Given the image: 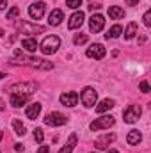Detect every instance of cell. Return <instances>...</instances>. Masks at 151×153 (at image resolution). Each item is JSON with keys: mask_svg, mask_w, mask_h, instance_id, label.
I'll use <instances>...</instances> for the list:
<instances>
[{"mask_svg": "<svg viewBox=\"0 0 151 153\" xmlns=\"http://www.w3.org/2000/svg\"><path fill=\"white\" fill-rule=\"evenodd\" d=\"M13 59H14V61H20L21 64H29V66H32V68H36V70H44V71H46V70H52V68H53V64H52V62L43 61V59L29 57V55H25L21 50H14Z\"/></svg>", "mask_w": 151, "mask_h": 153, "instance_id": "1", "label": "cell"}, {"mask_svg": "<svg viewBox=\"0 0 151 153\" xmlns=\"http://www.w3.org/2000/svg\"><path fill=\"white\" fill-rule=\"evenodd\" d=\"M61 46V39L57 38V36H48V38H44V41L41 43V52L44 53V55H52L53 52H57V48Z\"/></svg>", "mask_w": 151, "mask_h": 153, "instance_id": "2", "label": "cell"}, {"mask_svg": "<svg viewBox=\"0 0 151 153\" xmlns=\"http://www.w3.org/2000/svg\"><path fill=\"white\" fill-rule=\"evenodd\" d=\"M114 123H115V119H114L112 116H101V117L94 119V121L89 125V128H91L93 132H98V130H105V128H110Z\"/></svg>", "mask_w": 151, "mask_h": 153, "instance_id": "3", "label": "cell"}, {"mask_svg": "<svg viewBox=\"0 0 151 153\" xmlns=\"http://www.w3.org/2000/svg\"><path fill=\"white\" fill-rule=\"evenodd\" d=\"M38 89V85L34 84V82H30V84H14V85H11L7 91H11V93H14V94H27V96H32V93Z\"/></svg>", "mask_w": 151, "mask_h": 153, "instance_id": "4", "label": "cell"}, {"mask_svg": "<svg viewBox=\"0 0 151 153\" xmlns=\"http://www.w3.org/2000/svg\"><path fill=\"white\" fill-rule=\"evenodd\" d=\"M80 100L85 107H94L96 105V100H98V93L94 91V87H85L80 94Z\"/></svg>", "mask_w": 151, "mask_h": 153, "instance_id": "5", "label": "cell"}, {"mask_svg": "<svg viewBox=\"0 0 151 153\" xmlns=\"http://www.w3.org/2000/svg\"><path fill=\"white\" fill-rule=\"evenodd\" d=\"M66 121H68V117L62 116L61 112H50L44 116V123L50 126H62V125H66Z\"/></svg>", "mask_w": 151, "mask_h": 153, "instance_id": "6", "label": "cell"}, {"mask_svg": "<svg viewBox=\"0 0 151 153\" xmlns=\"http://www.w3.org/2000/svg\"><path fill=\"white\" fill-rule=\"evenodd\" d=\"M105 53H107V50H105V46L103 45H100V43H94V45H91L89 48H87V57H91V59H103L105 57Z\"/></svg>", "mask_w": 151, "mask_h": 153, "instance_id": "7", "label": "cell"}, {"mask_svg": "<svg viewBox=\"0 0 151 153\" xmlns=\"http://www.w3.org/2000/svg\"><path fill=\"white\" fill-rule=\"evenodd\" d=\"M16 27L20 29V30H23V34H43L44 32V27H41V25H30V23H27V22H16Z\"/></svg>", "mask_w": 151, "mask_h": 153, "instance_id": "8", "label": "cell"}, {"mask_svg": "<svg viewBox=\"0 0 151 153\" xmlns=\"http://www.w3.org/2000/svg\"><path fill=\"white\" fill-rule=\"evenodd\" d=\"M141 114H142V111H141V107H139V105H130V107L124 111L123 117H124V121H126V123H135V121L141 117Z\"/></svg>", "mask_w": 151, "mask_h": 153, "instance_id": "9", "label": "cell"}, {"mask_svg": "<svg viewBox=\"0 0 151 153\" xmlns=\"http://www.w3.org/2000/svg\"><path fill=\"white\" fill-rule=\"evenodd\" d=\"M44 9H46V4H44V2H34V4H30V7H29V14H30V18L39 20V18H43Z\"/></svg>", "mask_w": 151, "mask_h": 153, "instance_id": "10", "label": "cell"}, {"mask_svg": "<svg viewBox=\"0 0 151 153\" xmlns=\"http://www.w3.org/2000/svg\"><path fill=\"white\" fill-rule=\"evenodd\" d=\"M103 25H105V18L101 16V14H93L91 16V20H89V29H91V32H101V29H103Z\"/></svg>", "mask_w": 151, "mask_h": 153, "instance_id": "11", "label": "cell"}, {"mask_svg": "<svg viewBox=\"0 0 151 153\" xmlns=\"http://www.w3.org/2000/svg\"><path fill=\"white\" fill-rule=\"evenodd\" d=\"M61 103L64 107H75L78 103V94L75 91H70V93H62L61 94Z\"/></svg>", "mask_w": 151, "mask_h": 153, "instance_id": "12", "label": "cell"}, {"mask_svg": "<svg viewBox=\"0 0 151 153\" xmlns=\"http://www.w3.org/2000/svg\"><path fill=\"white\" fill-rule=\"evenodd\" d=\"M84 18H85V14H84L82 11H76V13H73V14H71V18H70L68 27H70L71 30L80 29V27H82V23H84Z\"/></svg>", "mask_w": 151, "mask_h": 153, "instance_id": "13", "label": "cell"}, {"mask_svg": "<svg viewBox=\"0 0 151 153\" xmlns=\"http://www.w3.org/2000/svg\"><path fill=\"white\" fill-rule=\"evenodd\" d=\"M62 20H64L62 11H61V9H53V11L50 13V16H48V25L57 27V25H61V23H62Z\"/></svg>", "mask_w": 151, "mask_h": 153, "instance_id": "14", "label": "cell"}, {"mask_svg": "<svg viewBox=\"0 0 151 153\" xmlns=\"http://www.w3.org/2000/svg\"><path fill=\"white\" fill-rule=\"evenodd\" d=\"M29 98L30 96H27V94H14V93H11L9 94V103L13 107H21V105H25L29 102Z\"/></svg>", "mask_w": 151, "mask_h": 153, "instance_id": "15", "label": "cell"}, {"mask_svg": "<svg viewBox=\"0 0 151 153\" xmlns=\"http://www.w3.org/2000/svg\"><path fill=\"white\" fill-rule=\"evenodd\" d=\"M25 114L29 119H38V116L41 114V103H30V105H27V109H25Z\"/></svg>", "mask_w": 151, "mask_h": 153, "instance_id": "16", "label": "cell"}, {"mask_svg": "<svg viewBox=\"0 0 151 153\" xmlns=\"http://www.w3.org/2000/svg\"><path fill=\"white\" fill-rule=\"evenodd\" d=\"M76 143H78V135H76V134H71L70 139H68V143L59 150V153H71L73 152V148L76 146Z\"/></svg>", "mask_w": 151, "mask_h": 153, "instance_id": "17", "label": "cell"}, {"mask_svg": "<svg viewBox=\"0 0 151 153\" xmlns=\"http://www.w3.org/2000/svg\"><path fill=\"white\" fill-rule=\"evenodd\" d=\"M115 141V135L110 134V135H103L101 139H98L96 143H94V146L98 148V150H105V148H109V143H114Z\"/></svg>", "mask_w": 151, "mask_h": 153, "instance_id": "18", "label": "cell"}, {"mask_svg": "<svg viewBox=\"0 0 151 153\" xmlns=\"http://www.w3.org/2000/svg\"><path fill=\"white\" fill-rule=\"evenodd\" d=\"M114 105H115L114 100H109V98H107V100H103V102L96 107V112H98V114H103V112H107V111L114 109Z\"/></svg>", "mask_w": 151, "mask_h": 153, "instance_id": "19", "label": "cell"}, {"mask_svg": "<svg viewBox=\"0 0 151 153\" xmlns=\"http://www.w3.org/2000/svg\"><path fill=\"white\" fill-rule=\"evenodd\" d=\"M21 46H23L27 52H30V53H32V52H36V50H38V41H36V39H32V38H27V39H23V41H21Z\"/></svg>", "mask_w": 151, "mask_h": 153, "instance_id": "20", "label": "cell"}, {"mask_svg": "<svg viewBox=\"0 0 151 153\" xmlns=\"http://www.w3.org/2000/svg\"><path fill=\"white\" fill-rule=\"evenodd\" d=\"M141 141H142V134H141L139 130H132V132L128 134V144L135 146V144H139Z\"/></svg>", "mask_w": 151, "mask_h": 153, "instance_id": "21", "label": "cell"}, {"mask_svg": "<svg viewBox=\"0 0 151 153\" xmlns=\"http://www.w3.org/2000/svg\"><path fill=\"white\" fill-rule=\"evenodd\" d=\"M109 16L112 20H121L124 16V11L121 7H117V5H112V7H109Z\"/></svg>", "mask_w": 151, "mask_h": 153, "instance_id": "22", "label": "cell"}, {"mask_svg": "<svg viewBox=\"0 0 151 153\" xmlns=\"http://www.w3.org/2000/svg\"><path fill=\"white\" fill-rule=\"evenodd\" d=\"M121 34H123V27H121V25H114V27L109 29V32L105 34V38L107 39H114V38H119Z\"/></svg>", "mask_w": 151, "mask_h": 153, "instance_id": "23", "label": "cell"}, {"mask_svg": "<svg viewBox=\"0 0 151 153\" xmlns=\"http://www.w3.org/2000/svg\"><path fill=\"white\" fill-rule=\"evenodd\" d=\"M13 128H14L16 135H20V137H23V135H25V132H27V128L23 126V123H21L20 119H13Z\"/></svg>", "mask_w": 151, "mask_h": 153, "instance_id": "24", "label": "cell"}, {"mask_svg": "<svg viewBox=\"0 0 151 153\" xmlns=\"http://www.w3.org/2000/svg\"><path fill=\"white\" fill-rule=\"evenodd\" d=\"M135 34H137V23L132 22V23H128V27H126V30H124V38L132 39V38H135Z\"/></svg>", "mask_w": 151, "mask_h": 153, "instance_id": "25", "label": "cell"}, {"mask_svg": "<svg viewBox=\"0 0 151 153\" xmlns=\"http://www.w3.org/2000/svg\"><path fill=\"white\" fill-rule=\"evenodd\" d=\"M34 139H36V143H43V141H44V132H43V128H36V130H34Z\"/></svg>", "mask_w": 151, "mask_h": 153, "instance_id": "26", "label": "cell"}, {"mask_svg": "<svg viewBox=\"0 0 151 153\" xmlns=\"http://www.w3.org/2000/svg\"><path fill=\"white\" fill-rule=\"evenodd\" d=\"M73 43L75 45H84V43H87V36L85 34H76L73 38Z\"/></svg>", "mask_w": 151, "mask_h": 153, "instance_id": "27", "label": "cell"}, {"mask_svg": "<svg viewBox=\"0 0 151 153\" xmlns=\"http://www.w3.org/2000/svg\"><path fill=\"white\" fill-rule=\"evenodd\" d=\"M66 5L71 7V9H78L82 5V0H66Z\"/></svg>", "mask_w": 151, "mask_h": 153, "instance_id": "28", "label": "cell"}, {"mask_svg": "<svg viewBox=\"0 0 151 153\" xmlns=\"http://www.w3.org/2000/svg\"><path fill=\"white\" fill-rule=\"evenodd\" d=\"M18 14H20V9H18V7H13V9L7 13V20H14Z\"/></svg>", "mask_w": 151, "mask_h": 153, "instance_id": "29", "label": "cell"}, {"mask_svg": "<svg viewBox=\"0 0 151 153\" xmlns=\"http://www.w3.org/2000/svg\"><path fill=\"white\" fill-rule=\"evenodd\" d=\"M142 20H144V25L146 27H151V11H146L144 13V18Z\"/></svg>", "mask_w": 151, "mask_h": 153, "instance_id": "30", "label": "cell"}, {"mask_svg": "<svg viewBox=\"0 0 151 153\" xmlns=\"http://www.w3.org/2000/svg\"><path fill=\"white\" fill-rule=\"evenodd\" d=\"M139 87H141V91H142V93H150V84H148L146 80H144V82H141V85H139Z\"/></svg>", "mask_w": 151, "mask_h": 153, "instance_id": "31", "label": "cell"}, {"mask_svg": "<svg viewBox=\"0 0 151 153\" xmlns=\"http://www.w3.org/2000/svg\"><path fill=\"white\" fill-rule=\"evenodd\" d=\"M38 153H50V148L43 144V146H41V148H39V150H38Z\"/></svg>", "mask_w": 151, "mask_h": 153, "instance_id": "32", "label": "cell"}, {"mask_svg": "<svg viewBox=\"0 0 151 153\" xmlns=\"http://www.w3.org/2000/svg\"><path fill=\"white\" fill-rule=\"evenodd\" d=\"M126 2V5H137L139 4V0H124Z\"/></svg>", "mask_w": 151, "mask_h": 153, "instance_id": "33", "label": "cell"}, {"mask_svg": "<svg viewBox=\"0 0 151 153\" xmlns=\"http://www.w3.org/2000/svg\"><path fill=\"white\" fill-rule=\"evenodd\" d=\"M5 5H7V0H0V11H2Z\"/></svg>", "mask_w": 151, "mask_h": 153, "instance_id": "34", "label": "cell"}, {"mask_svg": "<svg viewBox=\"0 0 151 153\" xmlns=\"http://www.w3.org/2000/svg\"><path fill=\"white\" fill-rule=\"evenodd\" d=\"M14 150H16V152H23V146H21V144H16Z\"/></svg>", "mask_w": 151, "mask_h": 153, "instance_id": "35", "label": "cell"}, {"mask_svg": "<svg viewBox=\"0 0 151 153\" xmlns=\"http://www.w3.org/2000/svg\"><path fill=\"white\" fill-rule=\"evenodd\" d=\"M4 76H5V73H2V71H0V80H2V78H4Z\"/></svg>", "mask_w": 151, "mask_h": 153, "instance_id": "36", "label": "cell"}, {"mask_svg": "<svg viewBox=\"0 0 151 153\" xmlns=\"http://www.w3.org/2000/svg\"><path fill=\"white\" fill-rule=\"evenodd\" d=\"M109 153H119V152H115V150H109Z\"/></svg>", "mask_w": 151, "mask_h": 153, "instance_id": "37", "label": "cell"}, {"mask_svg": "<svg viewBox=\"0 0 151 153\" xmlns=\"http://www.w3.org/2000/svg\"><path fill=\"white\" fill-rule=\"evenodd\" d=\"M91 153H96V152H91Z\"/></svg>", "mask_w": 151, "mask_h": 153, "instance_id": "38", "label": "cell"}]
</instances>
